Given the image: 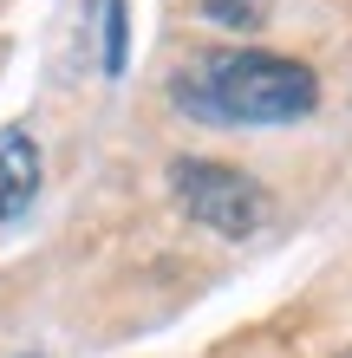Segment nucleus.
<instances>
[{
  "label": "nucleus",
  "instance_id": "nucleus-1",
  "mask_svg": "<svg viewBox=\"0 0 352 358\" xmlns=\"http://www.w3.org/2000/svg\"><path fill=\"white\" fill-rule=\"evenodd\" d=\"M170 98L202 124H294L320 104V78L300 66V59L281 52H196L190 66L170 78Z\"/></svg>",
  "mask_w": 352,
  "mask_h": 358
},
{
  "label": "nucleus",
  "instance_id": "nucleus-2",
  "mask_svg": "<svg viewBox=\"0 0 352 358\" xmlns=\"http://www.w3.org/2000/svg\"><path fill=\"white\" fill-rule=\"evenodd\" d=\"M170 189H176V202L190 208V222L216 228L222 241L255 235L261 215H267L261 182L241 176V170H229V163H209V157H176L170 163Z\"/></svg>",
  "mask_w": 352,
  "mask_h": 358
},
{
  "label": "nucleus",
  "instance_id": "nucleus-3",
  "mask_svg": "<svg viewBox=\"0 0 352 358\" xmlns=\"http://www.w3.org/2000/svg\"><path fill=\"white\" fill-rule=\"evenodd\" d=\"M33 196H39V150L13 124V131H0V228H13L27 215Z\"/></svg>",
  "mask_w": 352,
  "mask_h": 358
},
{
  "label": "nucleus",
  "instance_id": "nucleus-4",
  "mask_svg": "<svg viewBox=\"0 0 352 358\" xmlns=\"http://www.w3.org/2000/svg\"><path fill=\"white\" fill-rule=\"evenodd\" d=\"M196 13L209 20L222 33H261L267 13H274V0H196Z\"/></svg>",
  "mask_w": 352,
  "mask_h": 358
},
{
  "label": "nucleus",
  "instance_id": "nucleus-5",
  "mask_svg": "<svg viewBox=\"0 0 352 358\" xmlns=\"http://www.w3.org/2000/svg\"><path fill=\"white\" fill-rule=\"evenodd\" d=\"M98 13H105V72L118 78L124 72V0H98Z\"/></svg>",
  "mask_w": 352,
  "mask_h": 358
},
{
  "label": "nucleus",
  "instance_id": "nucleus-6",
  "mask_svg": "<svg viewBox=\"0 0 352 358\" xmlns=\"http://www.w3.org/2000/svg\"><path fill=\"white\" fill-rule=\"evenodd\" d=\"M346 358H352V352H346Z\"/></svg>",
  "mask_w": 352,
  "mask_h": 358
}]
</instances>
